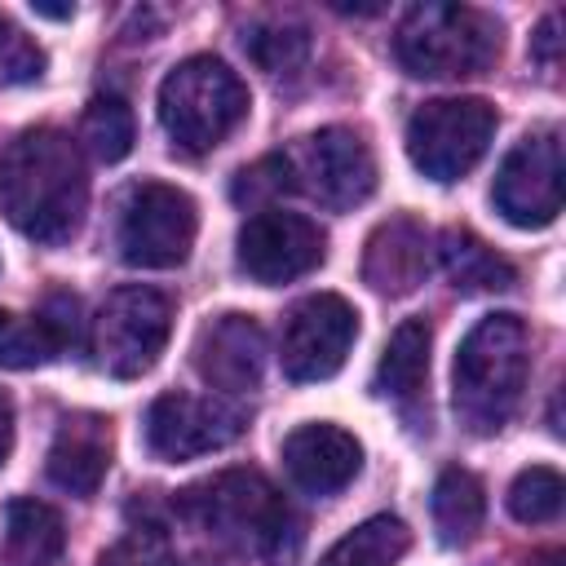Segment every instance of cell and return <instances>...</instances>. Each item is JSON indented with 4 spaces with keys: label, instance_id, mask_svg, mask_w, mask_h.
Returning <instances> with one entry per match:
<instances>
[{
    "label": "cell",
    "instance_id": "obj_5",
    "mask_svg": "<svg viewBox=\"0 0 566 566\" xmlns=\"http://www.w3.org/2000/svg\"><path fill=\"white\" fill-rule=\"evenodd\" d=\"M248 115L243 80L212 53L177 62L159 84V124L181 155L217 150Z\"/></svg>",
    "mask_w": 566,
    "mask_h": 566
},
{
    "label": "cell",
    "instance_id": "obj_9",
    "mask_svg": "<svg viewBox=\"0 0 566 566\" xmlns=\"http://www.w3.org/2000/svg\"><path fill=\"white\" fill-rule=\"evenodd\" d=\"M287 177L296 190L318 199L323 208H354L376 190V159L371 146L354 128H318L301 137L287 155Z\"/></svg>",
    "mask_w": 566,
    "mask_h": 566
},
{
    "label": "cell",
    "instance_id": "obj_7",
    "mask_svg": "<svg viewBox=\"0 0 566 566\" xmlns=\"http://www.w3.org/2000/svg\"><path fill=\"white\" fill-rule=\"evenodd\" d=\"M172 336V305L155 287H119L102 301L88 327V354L97 371L115 380L146 376Z\"/></svg>",
    "mask_w": 566,
    "mask_h": 566
},
{
    "label": "cell",
    "instance_id": "obj_16",
    "mask_svg": "<svg viewBox=\"0 0 566 566\" xmlns=\"http://www.w3.org/2000/svg\"><path fill=\"white\" fill-rule=\"evenodd\" d=\"M429 274V230L411 217H389L376 226L363 252V279L380 296H407Z\"/></svg>",
    "mask_w": 566,
    "mask_h": 566
},
{
    "label": "cell",
    "instance_id": "obj_28",
    "mask_svg": "<svg viewBox=\"0 0 566 566\" xmlns=\"http://www.w3.org/2000/svg\"><path fill=\"white\" fill-rule=\"evenodd\" d=\"M44 71V53L35 40H27L9 18H0V88L9 84H31Z\"/></svg>",
    "mask_w": 566,
    "mask_h": 566
},
{
    "label": "cell",
    "instance_id": "obj_13",
    "mask_svg": "<svg viewBox=\"0 0 566 566\" xmlns=\"http://www.w3.org/2000/svg\"><path fill=\"white\" fill-rule=\"evenodd\" d=\"M243 433V416L203 394H159L146 411V447L159 460H195L230 447Z\"/></svg>",
    "mask_w": 566,
    "mask_h": 566
},
{
    "label": "cell",
    "instance_id": "obj_19",
    "mask_svg": "<svg viewBox=\"0 0 566 566\" xmlns=\"http://www.w3.org/2000/svg\"><path fill=\"white\" fill-rule=\"evenodd\" d=\"M429 323L424 318H407L394 327L380 363H376V376H371V389L385 394V398H398V402H411L429 376Z\"/></svg>",
    "mask_w": 566,
    "mask_h": 566
},
{
    "label": "cell",
    "instance_id": "obj_1",
    "mask_svg": "<svg viewBox=\"0 0 566 566\" xmlns=\"http://www.w3.org/2000/svg\"><path fill=\"white\" fill-rule=\"evenodd\" d=\"M88 208L84 150L62 128H27L0 155V212L35 243H66Z\"/></svg>",
    "mask_w": 566,
    "mask_h": 566
},
{
    "label": "cell",
    "instance_id": "obj_21",
    "mask_svg": "<svg viewBox=\"0 0 566 566\" xmlns=\"http://www.w3.org/2000/svg\"><path fill=\"white\" fill-rule=\"evenodd\" d=\"M4 539L22 566H53L66 548L62 517L44 500H13L4 513Z\"/></svg>",
    "mask_w": 566,
    "mask_h": 566
},
{
    "label": "cell",
    "instance_id": "obj_4",
    "mask_svg": "<svg viewBox=\"0 0 566 566\" xmlns=\"http://www.w3.org/2000/svg\"><path fill=\"white\" fill-rule=\"evenodd\" d=\"M394 53L416 80L482 75L500 57V22L473 4H411L398 22Z\"/></svg>",
    "mask_w": 566,
    "mask_h": 566
},
{
    "label": "cell",
    "instance_id": "obj_22",
    "mask_svg": "<svg viewBox=\"0 0 566 566\" xmlns=\"http://www.w3.org/2000/svg\"><path fill=\"white\" fill-rule=\"evenodd\" d=\"M411 548V531L402 517H367L349 535H340L318 566H398L402 553Z\"/></svg>",
    "mask_w": 566,
    "mask_h": 566
},
{
    "label": "cell",
    "instance_id": "obj_2",
    "mask_svg": "<svg viewBox=\"0 0 566 566\" xmlns=\"http://www.w3.org/2000/svg\"><path fill=\"white\" fill-rule=\"evenodd\" d=\"M177 513L221 548L248 557H287L301 539L296 513L256 469H226L186 486Z\"/></svg>",
    "mask_w": 566,
    "mask_h": 566
},
{
    "label": "cell",
    "instance_id": "obj_27",
    "mask_svg": "<svg viewBox=\"0 0 566 566\" xmlns=\"http://www.w3.org/2000/svg\"><path fill=\"white\" fill-rule=\"evenodd\" d=\"M102 566H181V557L159 526H137L111 553H102Z\"/></svg>",
    "mask_w": 566,
    "mask_h": 566
},
{
    "label": "cell",
    "instance_id": "obj_18",
    "mask_svg": "<svg viewBox=\"0 0 566 566\" xmlns=\"http://www.w3.org/2000/svg\"><path fill=\"white\" fill-rule=\"evenodd\" d=\"M438 261H442V274L451 279L455 292L464 296H482V292H509L513 287V265L486 248L473 230H447L438 239Z\"/></svg>",
    "mask_w": 566,
    "mask_h": 566
},
{
    "label": "cell",
    "instance_id": "obj_20",
    "mask_svg": "<svg viewBox=\"0 0 566 566\" xmlns=\"http://www.w3.org/2000/svg\"><path fill=\"white\" fill-rule=\"evenodd\" d=\"M433 531L447 548L473 544L486 517V491L469 469H442L433 482Z\"/></svg>",
    "mask_w": 566,
    "mask_h": 566
},
{
    "label": "cell",
    "instance_id": "obj_6",
    "mask_svg": "<svg viewBox=\"0 0 566 566\" xmlns=\"http://www.w3.org/2000/svg\"><path fill=\"white\" fill-rule=\"evenodd\" d=\"M199 230L195 199L168 181H137L119 199L115 252L133 270H172L190 256Z\"/></svg>",
    "mask_w": 566,
    "mask_h": 566
},
{
    "label": "cell",
    "instance_id": "obj_31",
    "mask_svg": "<svg viewBox=\"0 0 566 566\" xmlns=\"http://www.w3.org/2000/svg\"><path fill=\"white\" fill-rule=\"evenodd\" d=\"M9 451H13V407H9V398L0 394V464L9 460Z\"/></svg>",
    "mask_w": 566,
    "mask_h": 566
},
{
    "label": "cell",
    "instance_id": "obj_24",
    "mask_svg": "<svg viewBox=\"0 0 566 566\" xmlns=\"http://www.w3.org/2000/svg\"><path fill=\"white\" fill-rule=\"evenodd\" d=\"M243 53L270 75H292L310 57V35L292 22H256L243 31Z\"/></svg>",
    "mask_w": 566,
    "mask_h": 566
},
{
    "label": "cell",
    "instance_id": "obj_12",
    "mask_svg": "<svg viewBox=\"0 0 566 566\" xmlns=\"http://www.w3.org/2000/svg\"><path fill=\"white\" fill-rule=\"evenodd\" d=\"M354 336H358V314L345 296L336 292L305 296L283 323V345H279L283 376L296 385L336 376L354 349Z\"/></svg>",
    "mask_w": 566,
    "mask_h": 566
},
{
    "label": "cell",
    "instance_id": "obj_14",
    "mask_svg": "<svg viewBox=\"0 0 566 566\" xmlns=\"http://www.w3.org/2000/svg\"><path fill=\"white\" fill-rule=\"evenodd\" d=\"M195 371L221 394H252L265 376V332L252 314H221L195 336Z\"/></svg>",
    "mask_w": 566,
    "mask_h": 566
},
{
    "label": "cell",
    "instance_id": "obj_10",
    "mask_svg": "<svg viewBox=\"0 0 566 566\" xmlns=\"http://www.w3.org/2000/svg\"><path fill=\"white\" fill-rule=\"evenodd\" d=\"M495 212L517 230H544L562 212V137L557 128L526 133L500 164L491 186Z\"/></svg>",
    "mask_w": 566,
    "mask_h": 566
},
{
    "label": "cell",
    "instance_id": "obj_26",
    "mask_svg": "<svg viewBox=\"0 0 566 566\" xmlns=\"http://www.w3.org/2000/svg\"><path fill=\"white\" fill-rule=\"evenodd\" d=\"M62 340L49 332V323L35 318H13L0 310V367H35L49 358H62Z\"/></svg>",
    "mask_w": 566,
    "mask_h": 566
},
{
    "label": "cell",
    "instance_id": "obj_8",
    "mask_svg": "<svg viewBox=\"0 0 566 566\" xmlns=\"http://www.w3.org/2000/svg\"><path fill=\"white\" fill-rule=\"evenodd\" d=\"M495 137V106L482 97H438L407 119V159L429 181H460Z\"/></svg>",
    "mask_w": 566,
    "mask_h": 566
},
{
    "label": "cell",
    "instance_id": "obj_23",
    "mask_svg": "<svg viewBox=\"0 0 566 566\" xmlns=\"http://www.w3.org/2000/svg\"><path fill=\"white\" fill-rule=\"evenodd\" d=\"M80 146L102 159V164H115L133 150V106L119 97V93H102L88 102L84 119H80Z\"/></svg>",
    "mask_w": 566,
    "mask_h": 566
},
{
    "label": "cell",
    "instance_id": "obj_17",
    "mask_svg": "<svg viewBox=\"0 0 566 566\" xmlns=\"http://www.w3.org/2000/svg\"><path fill=\"white\" fill-rule=\"evenodd\" d=\"M49 478L71 495H93L111 469V429L97 416H71L49 447Z\"/></svg>",
    "mask_w": 566,
    "mask_h": 566
},
{
    "label": "cell",
    "instance_id": "obj_29",
    "mask_svg": "<svg viewBox=\"0 0 566 566\" xmlns=\"http://www.w3.org/2000/svg\"><path fill=\"white\" fill-rule=\"evenodd\" d=\"M283 190H292V177H287V159L283 155H270V159L243 168L239 181H234V199L239 203L243 199L248 203H265V195H283Z\"/></svg>",
    "mask_w": 566,
    "mask_h": 566
},
{
    "label": "cell",
    "instance_id": "obj_3",
    "mask_svg": "<svg viewBox=\"0 0 566 566\" xmlns=\"http://www.w3.org/2000/svg\"><path fill=\"white\" fill-rule=\"evenodd\" d=\"M531 371V336L517 314H486L469 327L451 367V402L460 424L495 433L522 402Z\"/></svg>",
    "mask_w": 566,
    "mask_h": 566
},
{
    "label": "cell",
    "instance_id": "obj_30",
    "mask_svg": "<svg viewBox=\"0 0 566 566\" xmlns=\"http://www.w3.org/2000/svg\"><path fill=\"white\" fill-rule=\"evenodd\" d=\"M557 27H562V18H557V13H548V18L539 22V31H535L531 49H535V57H539V62H557V44H562Z\"/></svg>",
    "mask_w": 566,
    "mask_h": 566
},
{
    "label": "cell",
    "instance_id": "obj_15",
    "mask_svg": "<svg viewBox=\"0 0 566 566\" xmlns=\"http://www.w3.org/2000/svg\"><path fill=\"white\" fill-rule=\"evenodd\" d=\"M283 469L287 478L310 495H336L345 491L363 469V447L340 424H301L283 438Z\"/></svg>",
    "mask_w": 566,
    "mask_h": 566
},
{
    "label": "cell",
    "instance_id": "obj_11",
    "mask_svg": "<svg viewBox=\"0 0 566 566\" xmlns=\"http://www.w3.org/2000/svg\"><path fill=\"white\" fill-rule=\"evenodd\" d=\"M323 256H327V234L318 230V221H310L301 212H283V208L252 212L234 239L239 270L265 287H279V283H292V279L318 270Z\"/></svg>",
    "mask_w": 566,
    "mask_h": 566
},
{
    "label": "cell",
    "instance_id": "obj_25",
    "mask_svg": "<svg viewBox=\"0 0 566 566\" xmlns=\"http://www.w3.org/2000/svg\"><path fill=\"white\" fill-rule=\"evenodd\" d=\"M562 500H566V482L557 469L548 464H531L513 478L509 486V513L526 526H539V522H553L562 513Z\"/></svg>",
    "mask_w": 566,
    "mask_h": 566
}]
</instances>
